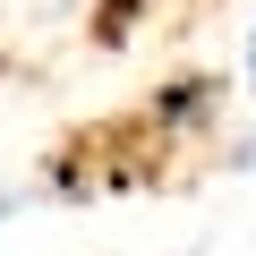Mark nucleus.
Segmentation results:
<instances>
[{
    "mask_svg": "<svg viewBox=\"0 0 256 256\" xmlns=\"http://www.w3.org/2000/svg\"><path fill=\"white\" fill-rule=\"evenodd\" d=\"M128 26H137V0H102V9H94V34L102 43H128Z\"/></svg>",
    "mask_w": 256,
    "mask_h": 256,
    "instance_id": "7ed1b4c3",
    "label": "nucleus"
},
{
    "mask_svg": "<svg viewBox=\"0 0 256 256\" xmlns=\"http://www.w3.org/2000/svg\"><path fill=\"white\" fill-rule=\"evenodd\" d=\"M239 86L256 94V18H248V43H239Z\"/></svg>",
    "mask_w": 256,
    "mask_h": 256,
    "instance_id": "39448f33",
    "label": "nucleus"
},
{
    "mask_svg": "<svg viewBox=\"0 0 256 256\" xmlns=\"http://www.w3.org/2000/svg\"><path fill=\"white\" fill-rule=\"evenodd\" d=\"M43 188H52V196H68V205H77V196H86V188H94V162H86V146H60V154H52V171H43Z\"/></svg>",
    "mask_w": 256,
    "mask_h": 256,
    "instance_id": "f03ea898",
    "label": "nucleus"
},
{
    "mask_svg": "<svg viewBox=\"0 0 256 256\" xmlns=\"http://www.w3.org/2000/svg\"><path fill=\"white\" fill-rule=\"evenodd\" d=\"M222 171L230 180H256V128H239V137L222 146Z\"/></svg>",
    "mask_w": 256,
    "mask_h": 256,
    "instance_id": "20e7f679",
    "label": "nucleus"
},
{
    "mask_svg": "<svg viewBox=\"0 0 256 256\" xmlns=\"http://www.w3.org/2000/svg\"><path fill=\"white\" fill-rule=\"evenodd\" d=\"M222 111H230V77H214V68H188V77L154 86V102H146V128H154V137H214V128H222Z\"/></svg>",
    "mask_w": 256,
    "mask_h": 256,
    "instance_id": "f257e3e1",
    "label": "nucleus"
},
{
    "mask_svg": "<svg viewBox=\"0 0 256 256\" xmlns=\"http://www.w3.org/2000/svg\"><path fill=\"white\" fill-rule=\"evenodd\" d=\"M18 205H26V188H9V180H0V222H9Z\"/></svg>",
    "mask_w": 256,
    "mask_h": 256,
    "instance_id": "423d86ee",
    "label": "nucleus"
}]
</instances>
